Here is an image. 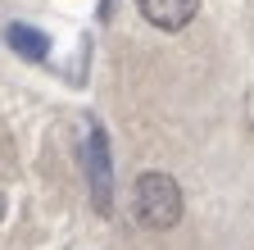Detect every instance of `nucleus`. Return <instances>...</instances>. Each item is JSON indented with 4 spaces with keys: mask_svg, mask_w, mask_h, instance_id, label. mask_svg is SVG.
Here are the masks:
<instances>
[{
    "mask_svg": "<svg viewBox=\"0 0 254 250\" xmlns=\"http://www.w3.org/2000/svg\"><path fill=\"white\" fill-rule=\"evenodd\" d=\"M9 46L23 55V59H46L50 55V41H46V32H37V27H23V23H9Z\"/></svg>",
    "mask_w": 254,
    "mask_h": 250,
    "instance_id": "20e7f679",
    "label": "nucleus"
},
{
    "mask_svg": "<svg viewBox=\"0 0 254 250\" xmlns=\"http://www.w3.org/2000/svg\"><path fill=\"white\" fill-rule=\"evenodd\" d=\"M141 18L159 32H182V27L200 14V0H136Z\"/></svg>",
    "mask_w": 254,
    "mask_h": 250,
    "instance_id": "7ed1b4c3",
    "label": "nucleus"
},
{
    "mask_svg": "<svg viewBox=\"0 0 254 250\" xmlns=\"http://www.w3.org/2000/svg\"><path fill=\"white\" fill-rule=\"evenodd\" d=\"M0 218H5V200H0Z\"/></svg>",
    "mask_w": 254,
    "mask_h": 250,
    "instance_id": "39448f33",
    "label": "nucleus"
},
{
    "mask_svg": "<svg viewBox=\"0 0 254 250\" xmlns=\"http://www.w3.org/2000/svg\"><path fill=\"white\" fill-rule=\"evenodd\" d=\"M182 214H186V196H182V186L173 173H141L132 182V218L141 228L150 232H168L182 223Z\"/></svg>",
    "mask_w": 254,
    "mask_h": 250,
    "instance_id": "f257e3e1",
    "label": "nucleus"
},
{
    "mask_svg": "<svg viewBox=\"0 0 254 250\" xmlns=\"http://www.w3.org/2000/svg\"><path fill=\"white\" fill-rule=\"evenodd\" d=\"M86 168H91V205H95V214H109L114 209V177H109V141H105L100 128H91Z\"/></svg>",
    "mask_w": 254,
    "mask_h": 250,
    "instance_id": "f03ea898",
    "label": "nucleus"
}]
</instances>
